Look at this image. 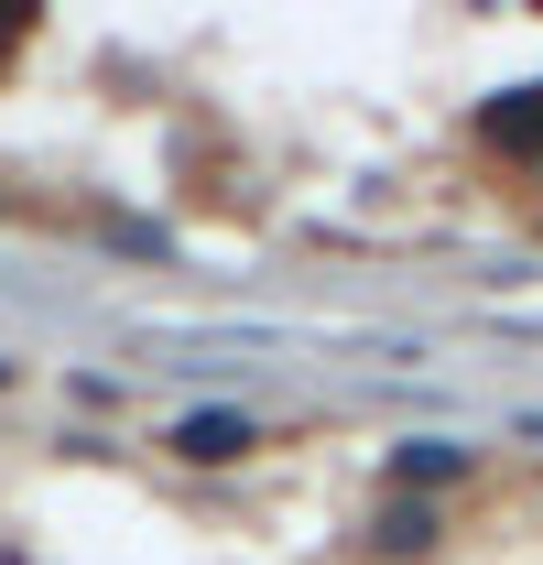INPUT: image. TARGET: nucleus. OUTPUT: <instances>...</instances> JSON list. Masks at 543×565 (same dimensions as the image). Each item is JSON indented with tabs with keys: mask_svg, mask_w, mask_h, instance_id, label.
<instances>
[{
	"mask_svg": "<svg viewBox=\"0 0 543 565\" xmlns=\"http://www.w3.org/2000/svg\"><path fill=\"white\" fill-rule=\"evenodd\" d=\"M251 435H262L251 414H185V424H174V446H185V457H239Z\"/></svg>",
	"mask_w": 543,
	"mask_h": 565,
	"instance_id": "1",
	"label": "nucleus"
},
{
	"mask_svg": "<svg viewBox=\"0 0 543 565\" xmlns=\"http://www.w3.org/2000/svg\"><path fill=\"white\" fill-rule=\"evenodd\" d=\"M392 468H403V479H457V468H468V457H457V446H403V457H392Z\"/></svg>",
	"mask_w": 543,
	"mask_h": 565,
	"instance_id": "2",
	"label": "nucleus"
}]
</instances>
